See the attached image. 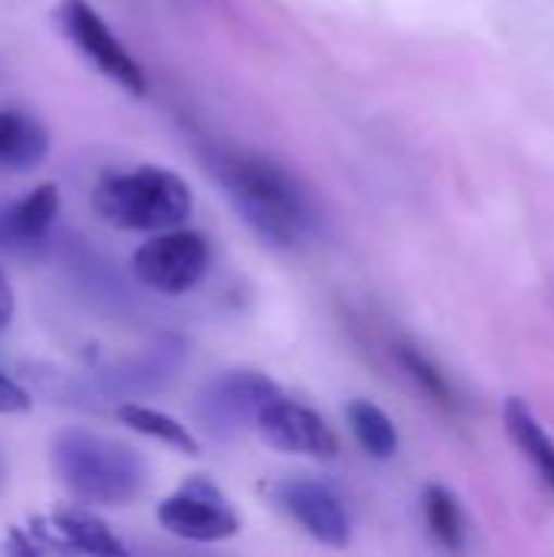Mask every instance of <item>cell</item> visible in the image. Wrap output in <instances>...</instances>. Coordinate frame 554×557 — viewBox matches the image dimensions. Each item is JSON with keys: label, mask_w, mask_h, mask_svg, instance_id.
Returning <instances> with one entry per match:
<instances>
[{"label": "cell", "mask_w": 554, "mask_h": 557, "mask_svg": "<svg viewBox=\"0 0 554 557\" xmlns=\"http://www.w3.org/2000/svg\"><path fill=\"white\" fill-rule=\"evenodd\" d=\"M10 320H13V290H10L3 271H0V333L10 326Z\"/></svg>", "instance_id": "20"}, {"label": "cell", "mask_w": 554, "mask_h": 557, "mask_svg": "<svg viewBox=\"0 0 554 557\" xmlns=\"http://www.w3.org/2000/svg\"><path fill=\"white\" fill-rule=\"evenodd\" d=\"M424 522L444 548H451V552L464 548V509L451 490H444V486L424 490Z\"/></svg>", "instance_id": "17"}, {"label": "cell", "mask_w": 554, "mask_h": 557, "mask_svg": "<svg viewBox=\"0 0 554 557\" xmlns=\"http://www.w3.org/2000/svg\"><path fill=\"white\" fill-rule=\"evenodd\" d=\"M56 20L62 33L78 46V52L104 72L114 85H121L131 95L147 91V75L137 65V59L121 46V39L111 33V26L98 16V10L85 0H62L56 7Z\"/></svg>", "instance_id": "6"}, {"label": "cell", "mask_w": 554, "mask_h": 557, "mask_svg": "<svg viewBox=\"0 0 554 557\" xmlns=\"http://www.w3.org/2000/svg\"><path fill=\"white\" fill-rule=\"evenodd\" d=\"M118 418H121L131 431L147 434V437H153V441H160V444H167V447H173V450H183V454H189V457L199 454V441L189 434V428H183L176 418H170V414H163V411H153V408H147V405H137V401H124V405L118 408Z\"/></svg>", "instance_id": "16"}, {"label": "cell", "mask_w": 554, "mask_h": 557, "mask_svg": "<svg viewBox=\"0 0 554 557\" xmlns=\"http://www.w3.org/2000/svg\"><path fill=\"white\" fill-rule=\"evenodd\" d=\"M49 153L46 127L23 111H0V170H33Z\"/></svg>", "instance_id": "13"}, {"label": "cell", "mask_w": 554, "mask_h": 557, "mask_svg": "<svg viewBox=\"0 0 554 557\" xmlns=\"http://www.w3.org/2000/svg\"><path fill=\"white\" fill-rule=\"evenodd\" d=\"M284 392L261 372L235 369L222 372L196 398V421L216 441H232L248 428H258L264 408L278 401Z\"/></svg>", "instance_id": "4"}, {"label": "cell", "mask_w": 554, "mask_h": 557, "mask_svg": "<svg viewBox=\"0 0 554 557\" xmlns=\"http://www.w3.org/2000/svg\"><path fill=\"white\" fill-rule=\"evenodd\" d=\"M131 268L157 294H186L209 271V242L193 228H167L134 251Z\"/></svg>", "instance_id": "5"}, {"label": "cell", "mask_w": 554, "mask_h": 557, "mask_svg": "<svg viewBox=\"0 0 554 557\" xmlns=\"http://www.w3.org/2000/svg\"><path fill=\"white\" fill-rule=\"evenodd\" d=\"M216 176L238 215L264 242L291 248L313 232V206L304 186L278 163L255 153H219Z\"/></svg>", "instance_id": "1"}, {"label": "cell", "mask_w": 554, "mask_h": 557, "mask_svg": "<svg viewBox=\"0 0 554 557\" xmlns=\"http://www.w3.org/2000/svg\"><path fill=\"white\" fill-rule=\"evenodd\" d=\"M3 483H7V467H3V457H0V490H3Z\"/></svg>", "instance_id": "21"}, {"label": "cell", "mask_w": 554, "mask_h": 557, "mask_svg": "<svg viewBox=\"0 0 554 557\" xmlns=\"http://www.w3.org/2000/svg\"><path fill=\"white\" fill-rule=\"evenodd\" d=\"M398 362H402V369L411 375V382H415L434 405H441L444 411H457V408H460V398H457L451 379H447L421 349H415V346H398Z\"/></svg>", "instance_id": "18"}, {"label": "cell", "mask_w": 554, "mask_h": 557, "mask_svg": "<svg viewBox=\"0 0 554 557\" xmlns=\"http://www.w3.org/2000/svg\"><path fill=\"white\" fill-rule=\"evenodd\" d=\"M59 212V189L56 183L36 186L20 202L0 212V245L10 251H33L46 242Z\"/></svg>", "instance_id": "12"}, {"label": "cell", "mask_w": 554, "mask_h": 557, "mask_svg": "<svg viewBox=\"0 0 554 557\" xmlns=\"http://www.w3.org/2000/svg\"><path fill=\"white\" fill-rule=\"evenodd\" d=\"M346 421H349L353 437L359 441V447H362L369 457H376V460L395 457V450H398V431H395L392 418H389L379 405L356 398V401H349V408H346Z\"/></svg>", "instance_id": "15"}, {"label": "cell", "mask_w": 554, "mask_h": 557, "mask_svg": "<svg viewBox=\"0 0 554 557\" xmlns=\"http://www.w3.org/2000/svg\"><path fill=\"white\" fill-rule=\"evenodd\" d=\"M29 535L39 548L52 552H78V555H124L127 548L114 539V532L88 516V512H56L33 519Z\"/></svg>", "instance_id": "10"}, {"label": "cell", "mask_w": 554, "mask_h": 557, "mask_svg": "<svg viewBox=\"0 0 554 557\" xmlns=\"http://www.w3.org/2000/svg\"><path fill=\"white\" fill-rule=\"evenodd\" d=\"M183 362V346L173 339H163L157 346H150L147 352H140L137 359H127L108 372H101L91 388L98 395H111V398H124V395H140V392H153L160 385H167L176 369Z\"/></svg>", "instance_id": "11"}, {"label": "cell", "mask_w": 554, "mask_h": 557, "mask_svg": "<svg viewBox=\"0 0 554 557\" xmlns=\"http://www.w3.org/2000/svg\"><path fill=\"white\" fill-rule=\"evenodd\" d=\"M503 418H506V431H509L513 444L526 454V460L554 490V441L549 437V431L539 424V418L532 414V408L522 398H509Z\"/></svg>", "instance_id": "14"}, {"label": "cell", "mask_w": 554, "mask_h": 557, "mask_svg": "<svg viewBox=\"0 0 554 557\" xmlns=\"http://www.w3.org/2000/svg\"><path fill=\"white\" fill-rule=\"evenodd\" d=\"M95 212L127 232H167L189 219L193 189L163 166L108 173L95 186Z\"/></svg>", "instance_id": "3"}, {"label": "cell", "mask_w": 554, "mask_h": 557, "mask_svg": "<svg viewBox=\"0 0 554 557\" xmlns=\"http://www.w3.org/2000/svg\"><path fill=\"white\" fill-rule=\"evenodd\" d=\"M33 408L29 395L0 372V414H26Z\"/></svg>", "instance_id": "19"}, {"label": "cell", "mask_w": 554, "mask_h": 557, "mask_svg": "<svg viewBox=\"0 0 554 557\" xmlns=\"http://www.w3.org/2000/svg\"><path fill=\"white\" fill-rule=\"evenodd\" d=\"M49 454L59 483L88 506H127L147 486L144 457L114 437L65 428L52 437Z\"/></svg>", "instance_id": "2"}, {"label": "cell", "mask_w": 554, "mask_h": 557, "mask_svg": "<svg viewBox=\"0 0 554 557\" xmlns=\"http://www.w3.org/2000/svg\"><path fill=\"white\" fill-rule=\"evenodd\" d=\"M258 434L264 437V444H271L274 450H284V454L330 460L340 450L336 431L327 424V418L300 401L284 398V395L264 408V414L258 421Z\"/></svg>", "instance_id": "9"}, {"label": "cell", "mask_w": 554, "mask_h": 557, "mask_svg": "<svg viewBox=\"0 0 554 557\" xmlns=\"http://www.w3.org/2000/svg\"><path fill=\"white\" fill-rule=\"evenodd\" d=\"M274 499L278 506L320 545L327 548H346L349 545V512L343 506V499L317 480H284L281 486H274Z\"/></svg>", "instance_id": "8"}, {"label": "cell", "mask_w": 554, "mask_h": 557, "mask_svg": "<svg viewBox=\"0 0 554 557\" xmlns=\"http://www.w3.org/2000/svg\"><path fill=\"white\" fill-rule=\"evenodd\" d=\"M157 522L186 542H225L238 532V516L216 483L206 476L186 480L157 506Z\"/></svg>", "instance_id": "7"}]
</instances>
